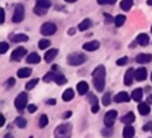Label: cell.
<instances>
[{
  "label": "cell",
  "instance_id": "1",
  "mask_svg": "<svg viewBox=\"0 0 152 138\" xmlns=\"http://www.w3.org/2000/svg\"><path fill=\"white\" fill-rule=\"evenodd\" d=\"M91 76H93V83H94V87L97 92H102L103 88H104V83H106V69L102 64L97 65L94 71L91 73Z\"/></svg>",
  "mask_w": 152,
  "mask_h": 138
},
{
  "label": "cell",
  "instance_id": "2",
  "mask_svg": "<svg viewBox=\"0 0 152 138\" xmlns=\"http://www.w3.org/2000/svg\"><path fill=\"white\" fill-rule=\"evenodd\" d=\"M87 61V56L82 52H72L68 56V63L70 65H81Z\"/></svg>",
  "mask_w": 152,
  "mask_h": 138
},
{
  "label": "cell",
  "instance_id": "3",
  "mask_svg": "<svg viewBox=\"0 0 152 138\" xmlns=\"http://www.w3.org/2000/svg\"><path fill=\"white\" fill-rule=\"evenodd\" d=\"M71 124H62L55 130V138H70Z\"/></svg>",
  "mask_w": 152,
  "mask_h": 138
},
{
  "label": "cell",
  "instance_id": "4",
  "mask_svg": "<svg viewBox=\"0 0 152 138\" xmlns=\"http://www.w3.org/2000/svg\"><path fill=\"white\" fill-rule=\"evenodd\" d=\"M14 106H15V108L19 109V111H23V109L27 106V94H26L25 92L18 94V96H17L15 100H14Z\"/></svg>",
  "mask_w": 152,
  "mask_h": 138
},
{
  "label": "cell",
  "instance_id": "5",
  "mask_svg": "<svg viewBox=\"0 0 152 138\" xmlns=\"http://www.w3.org/2000/svg\"><path fill=\"white\" fill-rule=\"evenodd\" d=\"M57 30V26L51 23V21H48V23H44L40 27V33L44 34V36H52Z\"/></svg>",
  "mask_w": 152,
  "mask_h": 138
},
{
  "label": "cell",
  "instance_id": "6",
  "mask_svg": "<svg viewBox=\"0 0 152 138\" xmlns=\"http://www.w3.org/2000/svg\"><path fill=\"white\" fill-rule=\"evenodd\" d=\"M24 15H25L24 6L21 4H18L15 6V8H14V13H13V17H12L13 23H20L24 19Z\"/></svg>",
  "mask_w": 152,
  "mask_h": 138
},
{
  "label": "cell",
  "instance_id": "7",
  "mask_svg": "<svg viewBox=\"0 0 152 138\" xmlns=\"http://www.w3.org/2000/svg\"><path fill=\"white\" fill-rule=\"evenodd\" d=\"M116 115H118V112L115 109H110L108 111L106 114H104V118H103V123L107 127H112L114 125V121L116 119Z\"/></svg>",
  "mask_w": 152,
  "mask_h": 138
},
{
  "label": "cell",
  "instance_id": "8",
  "mask_svg": "<svg viewBox=\"0 0 152 138\" xmlns=\"http://www.w3.org/2000/svg\"><path fill=\"white\" fill-rule=\"evenodd\" d=\"M25 55H26V49L23 48V46H19V48H17V49H14V50L12 51V54H11V59H12V61H15V62H19V61L21 59V57L25 56Z\"/></svg>",
  "mask_w": 152,
  "mask_h": 138
},
{
  "label": "cell",
  "instance_id": "9",
  "mask_svg": "<svg viewBox=\"0 0 152 138\" xmlns=\"http://www.w3.org/2000/svg\"><path fill=\"white\" fill-rule=\"evenodd\" d=\"M135 61H137V63H139V64L148 63V62L152 61V55H151V54H139V55H137Z\"/></svg>",
  "mask_w": 152,
  "mask_h": 138
},
{
  "label": "cell",
  "instance_id": "10",
  "mask_svg": "<svg viewBox=\"0 0 152 138\" xmlns=\"http://www.w3.org/2000/svg\"><path fill=\"white\" fill-rule=\"evenodd\" d=\"M134 77L137 81H144L147 77V70L146 68H138L134 71Z\"/></svg>",
  "mask_w": 152,
  "mask_h": 138
},
{
  "label": "cell",
  "instance_id": "11",
  "mask_svg": "<svg viewBox=\"0 0 152 138\" xmlns=\"http://www.w3.org/2000/svg\"><path fill=\"white\" fill-rule=\"evenodd\" d=\"M131 98H132V96H129L128 93H126V92H120V93H118V94L114 96V101H115V102H128V101L131 100Z\"/></svg>",
  "mask_w": 152,
  "mask_h": 138
},
{
  "label": "cell",
  "instance_id": "12",
  "mask_svg": "<svg viewBox=\"0 0 152 138\" xmlns=\"http://www.w3.org/2000/svg\"><path fill=\"white\" fill-rule=\"evenodd\" d=\"M88 100H89V102H90V105H91V112H93V113H97L99 109H100L97 98H96L95 95H93V94H89Z\"/></svg>",
  "mask_w": 152,
  "mask_h": 138
},
{
  "label": "cell",
  "instance_id": "13",
  "mask_svg": "<svg viewBox=\"0 0 152 138\" xmlns=\"http://www.w3.org/2000/svg\"><path fill=\"white\" fill-rule=\"evenodd\" d=\"M134 133H135L134 127H133L131 124H127V125L124 127V131H122V137H124V138H133Z\"/></svg>",
  "mask_w": 152,
  "mask_h": 138
},
{
  "label": "cell",
  "instance_id": "14",
  "mask_svg": "<svg viewBox=\"0 0 152 138\" xmlns=\"http://www.w3.org/2000/svg\"><path fill=\"white\" fill-rule=\"evenodd\" d=\"M135 40H137V43H138L139 45L146 46V45L150 43V37H148V34H146V33H139Z\"/></svg>",
  "mask_w": 152,
  "mask_h": 138
},
{
  "label": "cell",
  "instance_id": "15",
  "mask_svg": "<svg viewBox=\"0 0 152 138\" xmlns=\"http://www.w3.org/2000/svg\"><path fill=\"white\" fill-rule=\"evenodd\" d=\"M100 46V43L97 40H91V42H87L83 44V49L87 50V51H94V50H97Z\"/></svg>",
  "mask_w": 152,
  "mask_h": 138
},
{
  "label": "cell",
  "instance_id": "16",
  "mask_svg": "<svg viewBox=\"0 0 152 138\" xmlns=\"http://www.w3.org/2000/svg\"><path fill=\"white\" fill-rule=\"evenodd\" d=\"M57 54H58V50H57V49H50V50H48V51L45 52V55H44L45 62H46V63L52 62L53 58L57 56Z\"/></svg>",
  "mask_w": 152,
  "mask_h": 138
},
{
  "label": "cell",
  "instance_id": "17",
  "mask_svg": "<svg viewBox=\"0 0 152 138\" xmlns=\"http://www.w3.org/2000/svg\"><path fill=\"white\" fill-rule=\"evenodd\" d=\"M133 76H134V70L133 68H128L126 74H125V77H124V82L126 86H131L132 82H133Z\"/></svg>",
  "mask_w": 152,
  "mask_h": 138
},
{
  "label": "cell",
  "instance_id": "18",
  "mask_svg": "<svg viewBox=\"0 0 152 138\" xmlns=\"http://www.w3.org/2000/svg\"><path fill=\"white\" fill-rule=\"evenodd\" d=\"M76 89H77V93L80 95H84L88 92V83L86 81H80L76 86Z\"/></svg>",
  "mask_w": 152,
  "mask_h": 138
},
{
  "label": "cell",
  "instance_id": "19",
  "mask_svg": "<svg viewBox=\"0 0 152 138\" xmlns=\"http://www.w3.org/2000/svg\"><path fill=\"white\" fill-rule=\"evenodd\" d=\"M138 111H139V113H140L141 115H147V114L150 113L151 108H150L148 104H146V102H141V104L138 105Z\"/></svg>",
  "mask_w": 152,
  "mask_h": 138
},
{
  "label": "cell",
  "instance_id": "20",
  "mask_svg": "<svg viewBox=\"0 0 152 138\" xmlns=\"http://www.w3.org/2000/svg\"><path fill=\"white\" fill-rule=\"evenodd\" d=\"M135 120V115H134V113L133 112H127L122 118H121V121L124 123V124H132L133 121Z\"/></svg>",
  "mask_w": 152,
  "mask_h": 138
},
{
  "label": "cell",
  "instance_id": "21",
  "mask_svg": "<svg viewBox=\"0 0 152 138\" xmlns=\"http://www.w3.org/2000/svg\"><path fill=\"white\" fill-rule=\"evenodd\" d=\"M27 63H32V64H36V63H39L40 62V56L37 54V52H31L27 58H26Z\"/></svg>",
  "mask_w": 152,
  "mask_h": 138
},
{
  "label": "cell",
  "instance_id": "22",
  "mask_svg": "<svg viewBox=\"0 0 152 138\" xmlns=\"http://www.w3.org/2000/svg\"><path fill=\"white\" fill-rule=\"evenodd\" d=\"M74 96H75L74 90H72L71 88H68L66 90H64V92H63L62 99H63L64 101H70V100H72V99H74Z\"/></svg>",
  "mask_w": 152,
  "mask_h": 138
},
{
  "label": "cell",
  "instance_id": "23",
  "mask_svg": "<svg viewBox=\"0 0 152 138\" xmlns=\"http://www.w3.org/2000/svg\"><path fill=\"white\" fill-rule=\"evenodd\" d=\"M31 73H32V70L30 68H21V69H19L17 71V75L20 79H24V77H28L31 75Z\"/></svg>",
  "mask_w": 152,
  "mask_h": 138
},
{
  "label": "cell",
  "instance_id": "24",
  "mask_svg": "<svg viewBox=\"0 0 152 138\" xmlns=\"http://www.w3.org/2000/svg\"><path fill=\"white\" fill-rule=\"evenodd\" d=\"M90 26H91V20L87 18V19L82 20V21L78 24V30H80V31H86V30H88Z\"/></svg>",
  "mask_w": 152,
  "mask_h": 138
},
{
  "label": "cell",
  "instance_id": "25",
  "mask_svg": "<svg viewBox=\"0 0 152 138\" xmlns=\"http://www.w3.org/2000/svg\"><path fill=\"white\" fill-rule=\"evenodd\" d=\"M28 40V36L24 34V33H18V34H14L12 37V42L14 43H18V42H27Z\"/></svg>",
  "mask_w": 152,
  "mask_h": 138
},
{
  "label": "cell",
  "instance_id": "26",
  "mask_svg": "<svg viewBox=\"0 0 152 138\" xmlns=\"http://www.w3.org/2000/svg\"><path fill=\"white\" fill-rule=\"evenodd\" d=\"M53 81L57 83V84H59V86H62V84H64V83H66V77L63 75V74H59V73H56L55 74V79H53Z\"/></svg>",
  "mask_w": 152,
  "mask_h": 138
},
{
  "label": "cell",
  "instance_id": "27",
  "mask_svg": "<svg viewBox=\"0 0 152 138\" xmlns=\"http://www.w3.org/2000/svg\"><path fill=\"white\" fill-rule=\"evenodd\" d=\"M132 99L134 101H140L142 99V89L141 88H137L132 92Z\"/></svg>",
  "mask_w": 152,
  "mask_h": 138
},
{
  "label": "cell",
  "instance_id": "28",
  "mask_svg": "<svg viewBox=\"0 0 152 138\" xmlns=\"http://www.w3.org/2000/svg\"><path fill=\"white\" fill-rule=\"evenodd\" d=\"M132 6H133V0H121L120 2V8L124 11H129Z\"/></svg>",
  "mask_w": 152,
  "mask_h": 138
},
{
  "label": "cell",
  "instance_id": "29",
  "mask_svg": "<svg viewBox=\"0 0 152 138\" xmlns=\"http://www.w3.org/2000/svg\"><path fill=\"white\" fill-rule=\"evenodd\" d=\"M125 21H126V17H125L124 14H118V15L114 18V24H115L118 27L122 26Z\"/></svg>",
  "mask_w": 152,
  "mask_h": 138
},
{
  "label": "cell",
  "instance_id": "30",
  "mask_svg": "<svg viewBox=\"0 0 152 138\" xmlns=\"http://www.w3.org/2000/svg\"><path fill=\"white\" fill-rule=\"evenodd\" d=\"M37 6L48 10L51 6V1L50 0H37Z\"/></svg>",
  "mask_w": 152,
  "mask_h": 138
},
{
  "label": "cell",
  "instance_id": "31",
  "mask_svg": "<svg viewBox=\"0 0 152 138\" xmlns=\"http://www.w3.org/2000/svg\"><path fill=\"white\" fill-rule=\"evenodd\" d=\"M15 125L18 126V127H20V128H24L26 125H27V121H26V119H24V118H21V117H18L17 119H15Z\"/></svg>",
  "mask_w": 152,
  "mask_h": 138
},
{
  "label": "cell",
  "instance_id": "32",
  "mask_svg": "<svg viewBox=\"0 0 152 138\" xmlns=\"http://www.w3.org/2000/svg\"><path fill=\"white\" fill-rule=\"evenodd\" d=\"M48 124H49L48 115H46V114H42V115H40V118H39V126L43 128V127H45Z\"/></svg>",
  "mask_w": 152,
  "mask_h": 138
},
{
  "label": "cell",
  "instance_id": "33",
  "mask_svg": "<svg viewBox=\"0 0 152 138\" xmlns=\"http://www.w3.org/2000/svg\"><path fill=\"white\" fill-rule=\"evenodd\" d=\"M110 101H112V96H110V93H109V92L104 93V95L102 96V104H103L104 106H108V105L110 104Z\"/></svg>",
  "mask_w": 152,
  "mask_h": 138
},
{
  "label": "cell",
  "instance_id": "34",
  "mask_svg": "<svg viewBox=\"0 0 152 138\" xmlns=\"http://www.w3.org/2000/svg\"><path fill=\"white\" fill-rule=\"evenodd\" d=\"M38 46H39V49L44 50V49H46L48 46H50V40H49V39H40L39 43H38Z\"/></svg>",
  "mask_w": 152,
  "mask_h": 138
},
{
  "label": "cell",
  "instance_id": "35",
  "mask_svg": "<svg viewBox=\"0 0 152 138\" xmlns=\"http://www.w3.org/2000/svg\"><path fill=\"white\" fill-rule=\"evenodd\" d=\"M55 74H56V73H53V71H49L48 74H45L44 77H43L44 82H51V81H53V79H55Z\"/></svg>",
  "mask_w": 152,
  "mask_h": 138
},
{
  "label": "cell",
  "instance_id": "36",
  "mask_svg": "<svg viewBox=\"0 0 152 138\" xmlns=\"http://www.w3.org/2000/svg\"><path fill=\"white\" fill-rule=\"evenodd\" d=\"M37 83H38V79H32V80H30V81H28V82H27V83L25 84V88L30 90V89L34 88Z\"/></svg>",
  "mask_w": 152,
  "mask_h": 138
},
{
  "label": "cell",
  "instance_id": "37",
  "mask_svg": "<svg viewBox=\"0 0 152 138\" xmlns=\"http://www.w3.org/2000/svg\"><path fill=\"white\" fill-rule=\"evenodd\" d=\"M33 11H34L36 14H39V15H44V14L46 13V10H45V8H42V7L37 6V5H36V7L33 8Z\"/></svg>",
  "mask_w": 152,
  "mask_h": 138
},
{
  "label": "cell",
  "instance_id": "38",
  "mask_svg": "<svg viewBox=\"0 0 152 138\" xmlns=\"http://www.w3.org/2000/svg\"><path fill=\"white\" fill-rule=\"evenodd\" d=\"M8 48H10V46H8V44H7L6 42H1V43H0V52H1V54H5V52L8 50Z\"/></svg>",
  "mask_w": 152,
  "mask_h": 138
},
{
  "label": "cell",
  "instance_id": "39",
  "mask_svg": "<svg viewBox=\"0 0 152 138\" xmlns=\"http://www.w3.org/2000/svg\"><path fill=\"white\" fill-rule=\"evenodd\" d=\"M101 133H102V136L110 137V136H112V127H107V126H106V128H103V130L101 131Z\"/></svg>",
  "mask_w": 152,
  "mask_h": 138
},
{
  "label": "cell",
  "instance_id": "40",
  "mask_svg": "<svg viewBox=\"0 0 152 138\" xmlns=\"http://www.w3.org/2000/svg\"><path fill=\"white\" fill-rule=\"evenodd\" d=\"M115 2H116V0H97L99 5H113Z\"/></svg>",
  "mask_w": 152,
  "mask_h": 138
},
{
  "label": "cell",
  "instance_id": "41",
  "mask_svg": "<svg viewBox=\"0 0 152 138\" xmlns=\"http://www.w3.org/2000/svg\"><path fill=\"white\" fill-rule=\"evenodd\" d=\"M127 62H128V58H127L126 56H124V57H121V58H119V59L116 61V64H118V65H125Z\"/></svg>",
  "mask_w": 152,
  "mask_h": 138
},
{
  "label": "cell",
  "instance_id": "42",
  "mask_svg": "<svg viewBox=\"0 0 152 138\" xmlns=\"http://www.w3.org/2000/svg\"><path fill=\"white\" fill-rule=\"evenodd\" d=\"M103 17H104V19H106V23H107V24H109V23H113V21H114V18H112L108 13H104V14H103Z\"/></svg>",
  "mask_w": 152,
  "mask_h": 138
},
{
  "label": "cell",
  "instance_id": "43",
  "mask_svg": "<svg viewBox=\"0 0 152 138\" xmlns=\"http://www.w3.org/2000/svg\"><path fill=\"white\" fill-rule=\"evenodd\" d=\"M142 130H144V131H151V132H152V121L146 123V125L142 127Z\"/></svg>",
  "mask_w": 152,
  "mask_h": 138
},
{
  "label": "cell",
  "instance_id": "44",
  "mask_svg": "<svg viewBox=\"0 0 152 138\" xmlns=\"http://www.w3.org/2000/svg\"><path fill=\"white\" fill-rule=\"evenodd\" d=\"M27 109H28V112H30V113H33V112H36L37 106H36V105H33V104H31V105H28V106H27Z\"/></svg>",
  "mask_w": 152,
  "mask_h": 138
},
{
  "label": "cell",
  "instance_id": "45",
  "mask_svg": "<svg viewBox=\"0 0 152 138\" xmlns=\"http://www.w3.org/2000/svg\"><path fill=\"white\" fill-rule=\"evenodd\" d=\"M14 83H15V81H14V79L13 77H10L8 80H7V86L11 88V87H13L14 86Z\"/></svg>",
  "mask_w": 152,
  "mask_h": 138
},
{
  "label": "cell",
  "instance_id": "46",
  "mask_svg": "<svg viewBox=\"0 0 152 138\" xmlns=\"http://www.w3.org/2000/svg\"><path fill=\"white\" fill-rule=\"evenodd\" d=\"M0 12H1V24H2L5 21V11H4V8H1Z\"/></svg>",
  "mask_w": 152,
  "mask_h": 138
},
{
  "label": "cell",
  "instance_id": "47",
  "mask_svg": "<svg viewBox=\"0 0 152 138\" xmlns=\"http://www.w3.org/2000/svg\"><path fill=\"white\" fill-rule=\"evenodd\" d=\"M46 104L48 105H55L56 104V100L55 99H49V100H46Z\"/></svg>",
  "mask_w": 152,
  "mask_h": 138
},
{
  "label": "cell",
  "instance_id": "48",
  "mask_svg": "<svg viewBox=\"0 0 152 138\" xmlns=\"http://www.w3.org/2000/svg\"><path fill=\"white\" fill-rule=\"evenodd\" d=\"M71 114H72V113H71V111H68V112H65V113H64L63 118H70V117H71Z\"/></svg>",
  "mask_w": 152,
  "mask_h": 138
},
{
  "label": "cell",
  "instance_id": "49",
  "mask_svg": "<svg viewBox=\"0 0 152 138\" xmlns=\"http://www.w3.org/2000/svg\"><path fill=\"white\" fill-rule=\"evenodd\" d=\"M1 120H2V121H1V126H4V125H5V117H4V115H1Z\"/></svg>",
  "mask_w": 152,
  "mask_h": 138
},
{
  "label": "cell",
  "instance_id": "50",
  "mask_svg": "<svg viewBox=\"0 0 152 138\" xmlns=\"http://www.w3.org/2000/svg\"><path fill=\"white\" fill-rule=\"evenodd\" d=\"M75 33V29H70L69 30V34H74Z\"/></svg>",
  "mask_w": 152,
  "mask_h": 138
},
{
  "label": "cell",
  "instance_id": "51",
  "mask_svg": "<svg viewBox=\"0 0 152 138\" xmlns=\"http://www.w3.org/2000/svg\"><path fill=\"white\" fill-rule=\"evenodd\" d=\"M4 138H14V137H13L12 134H10V133H7V134H6V136H5Z\"/></svg>",
  "mask_w": 152,
  "mask_h": 138
},
{
  "label": "cell",
  "instance_id": "52",
  "mask_svg": "<svg viewBox=\"0 0 152 138\" xmlns=\"http://www.w3.org/2000/svg\"><path fill=\"white\" fill-rule=\"evenodd\" d=\"M147 101H148V102H152V94H151V95L148 96V99H147Z\"/></svg>",
  "mask_w": 152,
  "mask_h": 138
},
{
  "label": "cell",
  "instance_id": "53",
  "mask_svg": "<svg viewBox=\"0 0 152 138\" xmlns=\"http://www.w3.org/2000/svg\"><path fill=\"white\" fill-rule=\"evenodd\" d=\"M64 1H65V2H70V4H71V2H75V1H77V0H64Z\"/></svg>",
  "mask_w": 152,
  "mask_h": 138
},
{
  "label": "cell",
  "instance_id": "54",
  "mask_svg": "<svg viewBox=\"0 0 152 138\" xmlns=\"http://www.w3.org/2000/svg\"><path fill=\"white\" fill-rule=\"evenodd\" d=\"M147 5H150V6H152V0H147Z\"/></svg>",
  "mask_w": 152,
  "mask_h": 138
},
{
  "label": "cell",
  "instance_id": "55",
  "mask_svg": "<svg viewBox=\"0 0 152 138\" xmlns=\"http://www.w3.org/2000/svg\"><path fill=\"white\" fill-rule=\"evenodd\" d=\"M151 81H152V73H151Z\"/></svg>",
  "mask_w": 152,
  "mask_h": 138
},
{
  "label": "cell",
  "instance_id": "56",
  "mask_svg": "<svg viewBox=\"0 0 152 138\" xmlns=\"http://www.w3.org/2000/svg\"><path fill=\"white\" fill-rule=\"evenodd\" d=\"M151 32H152V26H151Z\"/></svg>",
  "mask_w": 152,
  "mask_h": 138
}]
</instances>
